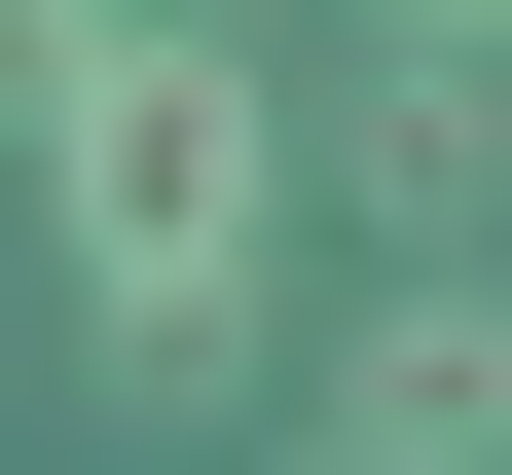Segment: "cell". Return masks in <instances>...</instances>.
Wrapping results in <instances>:
<instances>
[{"mask_svg": "<svg viewBox=\"0 0 512 475\" xmlns=\"http://www.w3.org/2000/svg\"><path fill=\"white\" fill-rule=\"evenodd\" d=\"M37 183H74V293H110V402H220V256H256V74L183 37V0H110V74L37 110Z\"/></svg>", "mask_w": 512, "mask_h": 475, "instance_id": "1", "label": "cell"}, {"mask_svg": "<svg viewBox=\"0 0 512 475\" xmlns=\"http://www.w3.org/2000/svg\"><path fill=\"white\" fill-rule=\"evenodd\" d=\"M330 439H403V475H512V256H403V293H366Z\"/></svg>", "mask_w": 512, "mask_h": 475, "instance_id": "2", "label": "cell"}, {"mask_svg": "<svg viewBox=\"0 0 512 475\" xmlns=\"http://www.w3.org/2000/svg\"><path fill=\"white\" fill-rule=\"evenodd\" d=\"M330 147H366V220H403V256H476V220H512V37H403Z\"/></svg>", "mask_w": 512, "mask_h": 475, "instance_id": "3", "label": "cell"}, {"mask_svg": "<svg viewBox=\"0 0 512 475\" xmlns=\"http://www.w3.org/2000/svg\"><path fill=\"white\" fill-rule=\"evenodd\" d=\"M110 74V0H0V147H37V110H74Z\"/></svg>", "mask_w": 512, "mask_h": 475, "instance_id": "4", "label": "cell"}, {"mask_svg": "<svg viewBox=\"0 0 512 475\" xmlns=\"http://www.w3.org/2000/svg\"><path fill=\"white\" fill-rule=\"evenodd\" d=\"M403 37H512V0H403Z\"/></svg>", "mask_w": 512, "mask_h": 475, "instance_id": "5", "label": "cell"}, {"mask_svg": "<svg viewBox=\"0 0 512 475\" xmlns=\"http://www.w3.org/2000/svg\"><path fill=\"white\" fill-rule=\"evenodd\" d=\"M293 475H403V439H293Z\"/></svg>", "mask_w": 512, "mask_h": 475, "instance_id": "6", "label": "cell"}]
</instances>
